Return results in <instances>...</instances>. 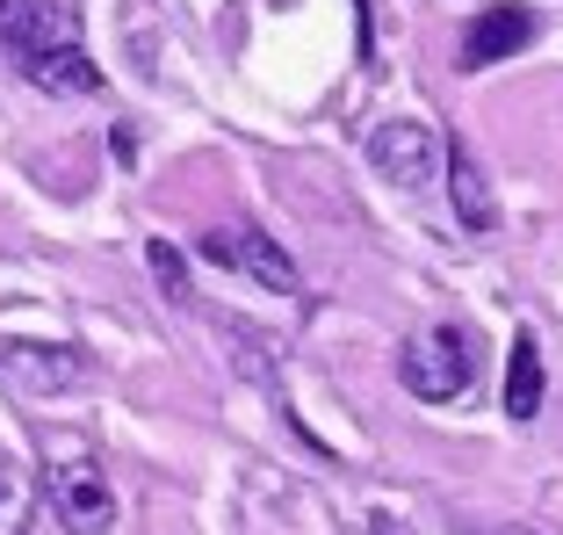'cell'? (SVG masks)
<instances>
[{
    "instance_id": "9c48e42d",
    "label": "cell",
    "mask_w": 563,
    "mask_h": 535,
    "mask_svg": "<svg viewBox=\"0 0 563 535\" xmlns=\"http://www.w3.org/2000/svg\"><path fill=\"white\" fill-rule=\"evenodd\" d=\"M506 413H514V419L542 413V340H534V334H520L514 354H506Z\"/></svg>"
},
{
    "instance_id": "6da1fadb",
    "label": "cell",
    "mask_w": 563,
    "mask_h": 535,
    "mask_svg": "<svg viewBox=\"0 0 563 535\" xmlns=\"http://www.w3.org/2000/svg\"><path fill=\"white\" fill-rule=\"evenodd\" d=\"M0 58L44 95H95L101 87L73 0H0Z\"/></svg>"
},
{
    "instance_id": "30bf717a",
    "label": "cell",
    "mask_w": 563,
    "mask_h": 535,
    "mask_svg": "<svg viewBox=\"0 0 563 535\" xmlns=\"http://www.w3.org/2000/svg\"><path fill=\"white\" fill-rule=\"evenodd\" d=\"M145 261H152V275H159V290H166V297H181V304H188V261H181V253L166 247V239H152V247H145Z\"/></svg>"
},
{
    "instance_id": "5b68a950",
    "label": "cell",
    "mask_w": 563,
    "mask_h": 535,
    "mask_svg": "<svg viewBox=\"0 0 563 535\" xmlns=\"http://www.w3.org/2000/svg\"><path fill=\"white\" fill-rule=\"evenodd\" d=\"M368 160H376V174L383 182H405V188H427V174H433V160H441V138L427 131V123H383L376 138H368Z\"/></svg>"
},
{
    "instance_id": "8992f818",
    "label": "cell",
    "mask_w": 563,
    "mask_h": 535,
    "mask_svg": "<svg viewBox=\"0 0 563 535\" xmlns=\"http://www.w3.org/2000/svg\"><path fill=\"white\" fill-rule=\"evenodd\" d=\"M528 44H534L528 8H484V15L470 22V36H463V73H484V66H498V58H520Z\"/></svg>"
},
{
    "instance_id": "8fae6325",
    "label": "cell",
    "mask_w": 563,
    "mask_h": 535,
    "mask_svg": "<svg viewBox=\"0 0 563 535\" xmlns=\"http://www.w3.org/2000/svg\"><path fill=\"white\" fill-rule=\"evenodd\" d=\"M0 535H22V492L8 470H0Z\"/></svg>"
},
{
    "instance_id": "ba28073f",
    "label": "cell",
    "mask_w": 563,
    "mask_h": 535,
    "mask_svg": "<svg viewBox=\"0 0 563 535\" xmlns=\"http://www.w3.org/2000/svg\"><path fill=\"white\" fill-rule=\"evenodd\" d=\"M448 188H455V218H463L470 232H498V196H492V182H484L470 145L448 152Z\"/></svg>"
},
{
    "instance_id": "277c9868",
    "label": "cell",
    "mask_w": 563,
    "mask_h": 535,
    "mask_svg": "<svg viewBox=\"0 0 563 535\" xmlns=\"http://www.w3.org/2000/svg\"><path fill=\"white\" fill-rule=\"evenodd\" d=\"M0 376L30 398H51V391H80L87 384V354L58 348V340H0Z\"/></svg>"
},
{
    "instance_id": "7a4b0ae2",
    "label": "cell",
    "mask_w": 563,
    "mask_h": 535,
    "mask_svg": "<svg viewBox=\"0 0 563 535\" xmlns=\"http://www.w3.org/2000/svg\"><path fill=\"white\" fill-rule=\"evenodd\" d=\"M398 376L412 398L448 405L477 384V334L470 326H419L412 340L398 348Z\"/></svg>"
},
{
    "instance_id": "3957f363",
    "label": "cell",
    "mask_w": 563,
    "mask_h": 535,
    "mask_svg": "<svg viewBox=\"0 0 563 535\" xmlns=\"http://www.w3.org/2000/svg\"><path fill=\"white\" fill-rule=\"evenodd\" d=\"M202 261H217V268H246L261 290H282V297H297L303 290V275H297V261L275 247V239L261 232V225H210L202 232Z\"/></svg>"
},
{
    "instance_id": "52a82bcc",
    "label": "cell",
    "mask_w": 563,
    "mask_h": 535,
    "mask_svg": "<svg viewBox=\"0 0 563 535\" xmlns=\"http://www.w3.org/2000/svg\"><path fill=\"white\" fill-rule=\"evenodd\" d=\"M58 521H66L73 535H101L117 521V492H109V478H101L95 463L58 470Z\"/></svg>"
}]
</instances>
